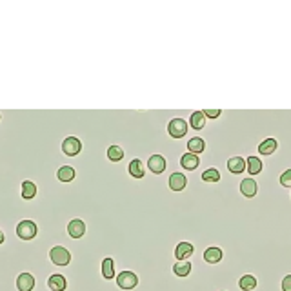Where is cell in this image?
I'll list each match as a JSON object with an SVG mask.
<instances>
[{"label": "cell", "mask_w": 291, "mask_h": 291, "mask_svg": "<svg viewBox=\"0 0 291 291\" xmlns=\"http://www.w3.org/2000/svg\"><path fill=\"white\" fill-rule=\"evenodd\" d=\"M47 259H49L53 268H67V266L73 262V255H71V251H69L66 246L55 244V246L49 247Z\"/></svg>", "instance_id": "6da1fadb"}, {"label": "cell", "mask_w": 291, "mask_h": 291, "mask_svg": "<svg viewBox=\"0 0 291 291\" xmlns=\"http://www.w3.org/2000/svg\"><path fill=\"white\" fill-rule=\"evenodd\" d=\"M15 235L16 239L24 240V242H31L38 237V224L31 218H24L15 226Z\"/></svg>", "instance_id": "7a4b0ae2"}, {"label": "cell", "mask_w": 291, "mask_h": 291, "mask_svg": "<svg viewBox=\"0 0 291 291\" xmlns=\"http://www.w3.org/2000/svg\"><path fill=\"white\" fill-rule=\"evenodd\" d=\"M168 135L171 137L173 140H182L187 135V129H189V124H187L186 119L182 117H173L169 122H168Z\"/></svg>", "instance_id": "3957f363"}, {"label": "cell", "mask_w": 291, "mask_h": 291, "mask_svg": "<svg viewBox=\"0 0 291 291\" xmlns=\"http://www.w3.org/2000/svg\"><path fill=\"white\" fill-rule=\"evenodd\" d=\"M138 284H140V278L135 271H131V269L119 271V275H117V288L119 290L133 291L135 288H138Z\"/></svg>", "instance_id": "277c9868"}, {"label": "cell", "mask_w": 291, "mask_h": 291, "mask_svg": "<svg viewBox=\"0 0 291 291\" xmlns=\"http://www.w3.org/2000/svg\"><path fill=\"white\" fill-rule=\"evenodd\" d=\"M60 150H62V153H64L66 157H78L84 150V144L78 137L69 135V137H66L64 140L60 142Z\"/></svg>", "instance_id": "5b68a950"}, {"label": "cell", "mask_w": 291, "mask_h": 291, "mask_svg": "<svg viewBox=\"0 0 291 291\" xmlns=\"http://www.w3.org/2000/svg\"><path fill=\"white\" fill-rule=\"evenodd\" d=\"M57 162H59V169L55 171V175H57V180L59 182H64V184H69V182H73V180L77 179V169L73 168L71 164H67V162H64L62 158H57Z\"/></svg>", "instance_id": "8992f818"}, {"label": "cell", "mask_w": 291, "mask_h": 291, "mask_svg": "<svg viewBox=\"0 0 291 291\" xmlns=\"http://www.w3.org/2000/svg\"><path fill=\"white\" fill-rule=\"evenodd\" d=\"M148 169H150L153 175H164L166 169H168V160L162 153H153L148 158Z\"/></svg>", "instance_id": "52a82bcc"}, {"label": "cell", "mask_w": 291, "mask_h": 291, "mask_svg": "<svg viewBox=\"0 0 291 291\" xmlns=\"http://www.w3.org/2000/svg\"><path fill=\"white\" fill-rule=\"evenodd\" d=\"M37 288V276L30 271H22L16 275V291H35Z\"/></svg>", "instance_id": "ba28073f"}, {"label": "cell", "mask_w": 291, "mask_h": 291, "mask_svg": "<svg viewBox=\"0 0 291 291\" xmlns=\"http://www.w3.org/2000/svg\"><path fill=\"white\" fill-rule=\"evenodd\" d=\"M202 257H204V262H206V264L215 266V264H220L222 259H224V249L220 246H208L202 251Z\"/></svg>", "instance_id": "9c48e42d"}, {"label": "cell", "mask_w": 291, "mask_h": 291, "mask_svg": "<svg viewBox=\"0 0 291 291\" xmlns=\"http://www.w3.org/2000/svg\"><path fill=\"white\" fill-rule=\"evenodd\" d=\"M195 255V246L189 240H180L179 244L175 246V260H189Z\"/></svg>", "instance_id": "30bf717a"}, {"label": "cell", "mask_w": 291, "mask_h": 291, "mask_svg": "<svg viewBox=\"0 0 291 291\" xmlns=\"http://www.w3.org/2000/svg\"><path fill=\"white\" fill-rule=\"evenodd\" d=\"M200 164H202L200 155H195V153L186 151V153L180 157V168H182L184 171H197Z\"/></svg>", "instance_id": "8fae6325"}, {"label": "cell", "mask_w": 291, "mask_h": 291, "mask_svg": "<svg viewBox=\"0 0 291 291\" xmlns=\"http://www.w3.org/2000/svg\"><path fill=\"white\" fill-rule=\"evenodd\" d=\"M226 166H228V169L233 173V175H244L247 171V162L244 157H240V155H233L226 160Z\"/></svg>", "instance_id": "7c38bea8"}, {"label": "cell", "mask_w": 291, "mask_h": 291, "mask_svg": "<svg viewBox=\"0 0 291 291\" xmlns=\"http://www.w3.org/2000/svg\"><path fill=\"white\" fill-rule=\"evenodd\" d=\"M186 148H187L189 153H195V155H204L206 150H208V142H206V138L200 137V135H195V137H191V138L186 142Z\"/></svg>", "instance_id": "4fadbf2b"}, {"label": "cell", "mask_w": 291, "mask_h": 291, "mask_svg": "<svg viewBox=\"0 0 291 291\" xmlns=\"http://www.w3.org/2000/svg\"><path fill=\"white\" fill-rule=\"evenodd\" d=\"M127 171H129V175L133 177V179L140 180L146 177V173H148V169H146V164L142 162L140 157H135V158H129V164H127Z\"/></svg>", "instance_id": "5bb4252c"}, {"label": "cell", "mask_w": 291, "mask_h": 291, "mask_svg": "<svg viewBox=\"0 0 291 291\" xmlns=\"http://www.w3.org/2000/svg\"><path fill=\"white\" fill-rule=\"evenodd\" d=\"M240 193L246 199H255L259 193V182L255 180V177H244L240 182Z\"/></svg>", "instance_id": "9a60e30c"}, {"label": "cell", "mask_w": 291, "mask_h": 291, "mask_svg": "<svg viewBox=\"0 0 291 291\" xmlns=\"http://www.w3.org/2000/svg\"><path fill=\"white\" fill-rule=\"evenodd\" d=\"M257 151L260 153L262 157H271V155H275L276 151H278V140L273 138V137H268V138H264L262 142H259Z\"/></svg>", "instance_id": "2e32d148"}, {"label": "cell", "mask_w": 291, "mask_h": 291, "mask_svg": "<svg viewBox=\"0 0 291 291\" xmlns=\"http://www.w3.org/2000/svg\"><path fill=\"white\" fill-rule=\"evenodd\" d=\"M15 186H20V197L24 200H33L38 195V186L33 180H22L20 184H15Z\"/></svg>", "instance_id": "e0dca14e"}, {"label": "cell", "mask_w": 291, "mask_h": 291, "mask_svg": "<svg viewBox=\"0 0 291 291\" xmlns=\"http://www.w3.org/2000/svg\"><path fill=\"white\" fill-rule=\"evenodd\" d=\"M47 288L51 291H66L67 290V278L64 275H60V273H51V275L47 276Z\"/></svg>", "instance_id": "ac0fdd59"}, {"label": "cell", "mask_w": 291, "mask_h": 291, "mask_svg": "<svg viewBox=\"0 0 291 291\" xmlns=\"http://www.w3.org/2000/svg\"><path fill=\"white\" fill-rule=\"evenodd\" d=\"M193 271V264H191V259L189 260H175L173 262V275L179 276V278H186V276L191 275Z\"/></svg>", "instance_id": "d6986e66"}, {"label": "cell", "mask_w": 291, "mask_h": 291, "mask_svg": "<svg viewBox=\"0 0 291 291\" xmlns=\"http://www.w3.org/2000/svg\"><path fill=\"white\" fill-rule=\"evenodd\" d=\"M106 157L111 162H122L126 158V150L120 146V144H109L106 148Z\"/></svg>", "instance_id": "ffe728a7"}, {"label": "cell", "mask_w": 291, "mask_h": 291, "mask_svg": "<svg viewBox=\"0 0 291 291\" xmlns=\"http://www.w3.org/2000/svg\"><path fill=\"white\" fill-rule=\"evenodd\" d=\"M115 273H117V264H115V260H113L111 257L102 259V264H100V275L104 276V280H113V278H115Z\"/></svg>", "instance_id": "44dd1931"}, {"label": "cell", "mask_w": 291, "mask_h": 291, "mask_svg": "<svg viewBox=\"0 0 291 291\" xmlns=\"http://www.w3.org/2000/svg\"><path fill=\"white\" fill-rule=\"evenodd\" d=\"M246 162H247V175L249 177H259L264 171V162L257 155H249Z\"/></svg>", "instance_id": "7402d4cb"}, {"label": "cell", "mask_w": 291, "mask_h": 291, "mask_svg": "<svg viewBox=\"0 0 291 291\" xmlns=\"http://www.w3.org/2000/svg\"><path fill=\"white\" fill-rule=\"evenodd\" d=\"M208 124V117H206V113L204 111H193L191 113V117H189V127L193 129V131H202L204 127Z\"/></svg>", "instance_id": "603a6c76"}, {"label": "cell", "mask_w": 291, "mask_h": 291, "mask_svg": "<svg viewBox=\"0 0 291 291\" xmlns=\"http://www.w3.org/2000/svg\"><path fill=\"white\" fill-rule=\"evenodd\" d=\"M239 288L242 291H253L259 288V278L251 273H246V275H242L239 278Z\"/></svg>", "instance_id": "cb8c5ba5"}, {"label": "cell", "mask_w": 291, "mask_h": 291, "mask_svg": "<svg viewBox=\"0 0 291 291\" xmlns=\"http://www.w3.org/2000/svg\"><path fill=\"white\" fill-rule=\"evenodd\" d=\"M202 180L208 182V184H216V182L222 180V173H220V169L215 168V166H209V168H206V169L202 171Z\"/></svg>", "instance_id": "d4e9b609"}, {"label": "cell", "mask_w": 291, "mask_h": 291, "mask_svg": "<svg viewBox=\"0 0 291 291\" xmlns=\"http://www.w3.org/2000/svg\"><path fill=\"white\" fill-rule=\"evenodd\" d=\"M278 182H280V186L282 187H288V189H291V168L290 169H286V171L278 177Z\"/></svg>", "instance_id": "484cf974"}, {"label": "cell", "mask_w": 291, "mask_h": 291, "mask_svg": "<svg viewBox=\"0 0 291 291\" xmlns=\"http://www.w3.org/2000/svg\"><path fill=\"white\" fill-rule=\"evenodd\" d=\"M204 113H206V117L211 120H216L220 115H222V111L220 109H204Z\"/></svg>", "instance_id": "4316f807"}, {"label": "cell", "mask_w": 291, "mask_h": 291, "mask_svg": "<svg viewBox=\"0 0 291 291\" xmlns=\"http://www.w3.org/2000/svg\"><path fill=\"white\" fill-rule=\"evenodd\" d=\"M282 291H291V273L282 278Z\"/></svg>", "instance_id": "83f0119b"}, {"label": "cell", "mask_w": 291, "mask_h": 291, "mask_svg": "<svg viewBox=\"0 0 291 291\" xmlns=\"http://www.w3.org/2000/svg\"><path fill=\"white\" fill-rule=\"evenodd\" d=\"M218 291H226V290H218Z\"/></svg>", "instance_id": "f1b7e54d"}]
</instances>
